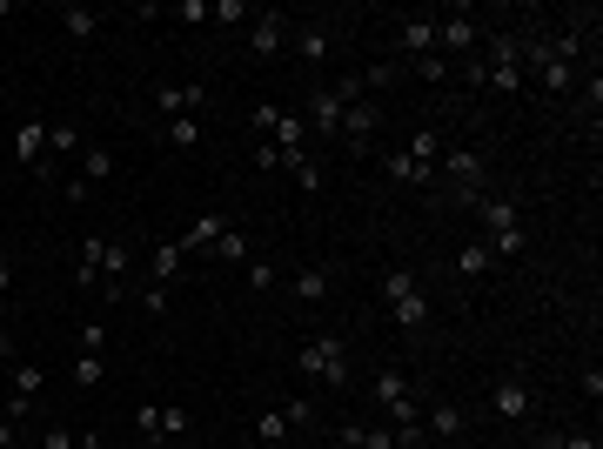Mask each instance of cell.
I'll list each match as a JSON object with an SVG mask.
<instances>
[{"instance_id": "7a4b0ae2", "label": "cell", "mask_w": 603, "mask_h": 449, "mask_svg": "<svg viewBox=\"0 0 603 449\" xmlns=\"http://www.w3.org/2000/svg\"><path fill=\"white\" fill-rule=\"evenodd\" d=\"M476 88H490V94H523L530 81H523V41L516 34H490V54L476 61Z\"/></svg>"}, {"instance_id": "7dc6e473", "label": "cell", "mask_w": 603, "mask_h": 449, "mask_svg": "<svg viewBox=\"0 0 603 449\" xmlns=\"http://www.w3.org/2000/svg\"><path fill=\"white\" fill-rule=\"evenodd\" d=\"M0 449H27V443H21V429L7 423V416H0Z\"/></svg>"}, {"instance_id": "8992f818", "label": "cell", "mask_w": 603, "mask_h": 449, "mask_svg": "<svg viewBox=\"0 0 603 449\" xmlns=\"http://www.w3.org/2000/svg\"><path fill=\"white\" fill-rule=\"evenodd\" d=\"M248 121H255V128H262V141H275V148H309V121H302V114H289V108H268V101H262Z\"/></svg>"}, {"instance_id": "cb8c5ba5", "label": "cell", "mask_w": 603, "mask_h": 449, "mask_svg": "<svg viewBox=\"0 0 603 449\" xmlns=\"http://www.w3.org/2000/svg\"><path fill=\"white\" fill-rule=\"evenodd\" d=\"M389 315H396V329L402 336H423V322H429V295H402V302H389Z\"/></svg>"}, {"instance_id": "bcb514c9", "label": "cell", "mask_w": 603, "mask_h": 449, "mask_svg": "<svg viewBox=\"0 0 603 449\" xmlns=\"http://www.w3.org/2000/svg\"><path fill=\"white\" fill-rule=\"evenodd\" d=\"M0 362H21V342H14V329H0Z\"/></svg>"}, {"instance_id": "d6986e66", "label": "cell", "mask_w": 603, "mask_h": 449, "mask_svg": "<svg viewBox=\"0 0 603 449\" xmlns=\"http://www.w3.org/2000/svg\"><path fill=\"white\" fill-rule=\"evenodd\" d=\"M382 175L396 181V188H423V181H436V168H423L416 155H402L396 148V155H382Z\"/></svg>"}, {"instance_id": "d590c367", "label": "cell", "mask_w": 603, "mask_h": 449, "mask_svg": "<svg viewBox=\"0 0 603 449\" xmlns=\"http://www.w3.org/2000/svg\"><path fill=\"white\" fill-rule=\"evenodd\" d=\"M208 21L235 27V21H255V7H248V0H215V7H208Z\"/></svg>"}, {"instance_id": "603a6c76", "label": "cell", "mask_w": 603, "mask_h": 449, "mask_svg": "<svg viewBox=\"0 0 603 449\" xmlns=\"http://www.w3.org/2000/svg\"><path fill=\"white\" fill-rule=\"evenodd\" d=\"M101 242L108 235H81V255H74V282L81 289H101Z\"/></svg>"}, {"instance_id": "e575fe53", "label": "cell", "mask_w": 603, "mask_h": 449, "mask_svg": "<svg viewBox=\"0 0 603 449\" xmlns=\"http://www.w3.org/2000/svg\"><path fill=\"white\" fill-rule=\"evenodd\" d=\"M215 255H222V262H235V269H248V235H242L235 222H228V235L215 242Z\"/></svg>"}, {"instance_id": "3957f363", "label": "cell", "mask_w": 603, "mask_h": 449, "mask_svg": "<svg viewBox=\"0 0 603 449\" xmlns=\"http://www.w3.org/2000/svg\"><path fill=\"white\" fill-rule=\"evenodd\" d=\"M295 369L309 382H322V389H349L356 382V369H349V342L342 336H309L302 349H295Z\"/></svg>"}, {"instance_id": "ee69618b", "label": "cell", "mask_w": 603, "mask_h": 449, "mask_svg": "<svg viewBox=\"0 0 603 449\" xmlns=\"http://www.w3.org/2000/svg\"><path fill=\"white\" fill-rule=\"evenodd\" d=\"M81 349H94V356H108V329H101V322H88V329H81Z\"/></svg>"}, {"instance_id": "6da1fadb", "label": "cell", "mask_w": 603, "mask_h": 449, "mask_svg": "<svg viewBox=\"0 0 603 449\" xmlns=\"http://www.w3.org/2000/svg\"><path fill=\"white\" fill-rule=\"evenodd\" d=\"M476 222H483V242H490V255L496 262H510V255H523V215H516V202L510 195H490V188H483V195H476Z\"/></svg>"}, {"instance_id": "836d02e7", "label": "cell", "mask_w": 603, "mask_h": 449, "mask_svg": "<svg viewBox=\"0 0 603 449\" xmlns=\"http://www.w3.org/2000/svg\"><path fill=\"white\" fill-rule=\"evenodd\" d=\"M255 436H262V443H289L295 429H289V416H282V409H262V416H255Z\"/></svg>"}, {"instance_id": "d4e9b609", "label": "cell", "mask_w": 603, "mask_h": 449, "mask_svg": "<svg viewBox=\"0 0 603 449\" xmlns=\"http://www.w3.org/2000/svg\"><path fill=\"white\" fill-rule=\"evenodd\" d=\"M161 141H168L175 155H195V148H201V121H195V114H175V121L161 128Z\"/></svg>"}, {"instance_id": "52a82bcc", "label": "cell", "mask_w": 603, "mask_h": 449, "mask_svg": "<svg viewBox=\"0 0 603 449\" xmlns=\"http://www.w3.org/2000/svg\"><path fill=\"white\" fill-rule=\"evenodd\" d=\"M134 423H141L148 443H181V436H188V409L181 403H141L134 409Z\"/></svg>"}, {"instance_id": "4dcf8cb0", "label": "cell", "mask_w": 603, "mask_h": 449, "mask_svg": "<svg viewBox=\"0 0 603 449\" xmlns=\"http://www.w3.org/2000/svg\"><path fill=\"white\" fill-rule=\"evenodd\" d=\"M108 175H114V155L101 148V141H88V148H81V181L94 188V181H108Z\"/></svg>"}, {"instance_id": "681fc988", "label": "cell", "mask_w": 603, "mask_h": 449, "mask_svg": "<svg viewBox=\"0 0 603 449\" xmlns=\"http://www.w3.org/2000/svg\"><path fill=\"white\" fill-rule=\"evenodd\" d=\"M14 289V255H7V248H0V295Z\"/></svg>"}, {"instance_id": "c3c4849f", "label": "cell", "mask_w": 603, "mask_h": 449, "mask_svg": "<svg viewBox=\"0 0 603 449\" xmlns=\"http://www.w3.org/2000/svg\"><path fill=\"white\" fill-rule=\"evenodd\" d=\"M41 449H74V429H47V443Z\"/></svg>"}, {"instance_id": "ac0fdd59", "label": "cell", "mask_w": 603, "mask_h": 449, "mask_svg": "<svg viewBox=\"0 0 603 449\" xmlns=\"http://www.w3.org/2000/svg\"><path fill=\"white\" fill-rule=\"evenodd\" d=\"M369 396H376V409L416 403V389H409V376H402V369H376V382H369Z\"/></svg>"}, {"instance_id": "4fadbf2b", "label": "cell", "mask_w": 603, "mask_h": 449, "mask_svg": "<svg viewBox=\"0 0 603 449\" xmlns=\"http://www.w3.org/2000/svg\"><path fill=\"white\" fill-rule=\"evenodd\" d=\"M222 235H228V215H195V222L175 235V248H181V255H201V248L222 242Z\"/></svg>"}, {"instance_id": "8d00e7d4", "label": "cell", "mask_w": 603, "mask_h": 449, "mask_svg": "<svg viewBox=\"0 0 603 449\" xmlns=\"http://www.w3.org/2000/svg\"><path fill=\"white\" fill-rule=\"evenodd\" d=\"M536 449H597V436H577V429H550V436H536Z\"/></svg>"}, {"instance_id": "5bb4252c", "label": "cell", "mask_w": 603, "mask_h": 449, "mask_svg": "<svg viewBox=\"0 0 603 449\" xmlns=\"http://www.w3.org/2000/svg\"><path fill=\"white\" fill-rule=\"evenodd\" d=\"M396 47H402V54H416V61H423V54H436V21L402 14V21H396Z\"/></svg>"}, {"instance_id": "7402d4cb", "label": "cell", "mask_w": 603, "mask_h": 449, "mask_svg": "<svg viewBox=\"0 0 603 449\" xmlns=\"http://www.w3.org/2000/svg\"><path fill=\"white\" fill-rule=\"evenodd\" d=\"M490 269H496V255H490V242H483V235L456 248V275H463V282H483Z\"/></svg>"}, {"instance_id": "f35d334b", "label": "cell", "mask_w": 603, "mask_h": 449, "mask_svg": "<svg viewBox=\"0 0 603 449\" xmlns=\"http://www.w3.org/2000/svg\"><path fill=\"white\" fill-rule=\"evenodd\" d=\"M242 275H248V289H262V295H268V289H282L275 262H255V255H248V269H242Z\"/></svg>"}, {"instance_id": "e0dca14e", "label": "cell", "mask_w": 603, "mask_h": 449, "mask_svg": "<svg viewBox=\"0 0 603 449\" xmlns=\"http://www.w3.org/2000/svg\"><path fill=\"white\" fill-rule=\"evenodd\" d=\"M201 94H208L201 81H168V88L155 94V108L168 114V121H175V114H195V108H201Z\"/></svg>"}, {"instance_id": "44dd1931", "label": "cell", "mask_w": 603, "mask_h": 449, "mask_svg": "<svg viewBox=\"0 0 603 449\" xmlns=\"http://www.w3.org/2000/svg\"><path fill=\"white\" fill-rule=\"evenodd\" d=\"M335 436H342L349 449H396L389 423H335Z\"/></svg>"}, {"instance_id": "1f68e13d", "label": "cell", "mask_w": 603, "mask_h": 449, "mask_svg": "<svg viewBox=\"0 0 603 449\" xmlns=\"http://www.w3.org/2000/svg\"><path fill=\"white\" fill-rule=\"evenodd\" d=\"M416 289H423V282H416V269H389V275L376 282L382 302H402V295H416Z\"/></svg>"}, {"instance_id": "f6af8a7d", "label": "cell", "mask_w": 603, "mask_h": 449, "mask_svg": "<svg viewBox=\"0 0 603 449\" xmlns=\"http://www.w3.org/2000/svg\"><path fill=\"white\" fill-rule=\"evenodd\" d=\"M141 309H148V315H168V289H161V282H155V289H141Z\"/></svg>"}, {"instance_id": "7bdbcfd3", "label": "cell", "mask_w": 603, "mask_h": 449, "mask_svg": "<svg viewBox=\"0 0 603 449\" xmlns=\"http://www.w3.org/2000/svg\"><path fill=\"white\" fill-rule=\"evenodd\" d=\"M282 416H289V429H309V423H315V409H309V396H289V409H282Z\"/></svg>"}, {"instance_id": "277c9868", "label": "cell", "mask_w": 603, "mask_h": 449, "mask_svg": "<svg viewBox=\"0 0 603 449\" xmlns=\"http://www.w3.org/2000/svg\"><path fill=\"white\" fill-rule=\"evenodd\" d=\"M349 101H362V74H342L335 88H315L309 94V135H315V128H322V135H342Z\"/></svg>"}, {"instance_id": "9a60e30c", "label": "cell", "mask_w": 603, "mask_h": 449, "mask_svg": "<svg viewBox=\"0 0 603 449\" xmlns=\"http://www.w3.org/2000/svg\"><path fill=\"white\" fill-rule=\"evenodd\" d=\"M423 429H429V436H443V443H456V436L469 429V409L463 403H429L423 409Z\"/></svg>"}, {"instance_id": "83f0119b", "label": "cell", "mask_w": 603, "mask_h": 449, "mask_svg": "<svg viewBox=\"0 0 603 449\" xmlns=\"http://www.w3.org/2000/svg\"><path fill=\"white\" fill-rule=\"evenodd\" d=\"M289 295H295V302H322V295H329V269H295L289 275Z\"/></svg>"}, {"instance_id": "30bf717a", "label": "cell", "mask_w": 603, "mask_h": 449, "mask_svg": "<svg viewBox=\"0 0 603 449\" xmlns=\"http://www.w3.org/2000/svg\"><path fill=\"white\" fill-rule=\"evenodd\" d=\"M490 409L503 416V423H530V416H536V396H530V382H523V376H503V382L490 389Z\"/></svg>"}, {"instance_id": "74e56055", "label": "cell", "mask_w": 603, "mask_h": 449, "mask_svg": "<svg viewBox=\"0 0 603 449\" xmlns=\"http://www.w3.org/2000/svg\"><path fill=\"white\" fill-rule=\"evenodd\" d=\"M396 81H402V68H396V61H376V68L362 74V94H382V88H396Z\"/></svg>"}, {"instance_id": "ffe728a7", "label": "cell", "mask_w": 603, "mask_h": 449, "mask_svg": "<svg viewBox=\"0 0 603 449\" xmlns=\"http://www.w3.org/2000/svg\"><path fill=\"white\" fill-rule=\"evenodd\" d=\"M54 21H61L67 41H94V34H101V14H94V7H74V0H67V7H54Z\"/></svg>"}, {"instance_id": "8fae6325", "label": "cell", "mask_w": 603, "mask_h": 449, "mask_svg": "<svg viewBox=\"0 0 603 449\" xmlns=\"http://www.w3.org/2000/svg\"><path fill=\"white\" fill-rule=\"evenodd\" d=\"M483 47V27L463 21V14H449V21H436V54H443L449 68H456V54H476Z\"/></svg>"}, {"instance_id": "d6a6232c", "label": "cell", "mask_w": 603, "mask_h": 449, "mask_svg": "<svg viewBox=\"0 0 603 449\" xmlns=\"http://www.w3.org/2000/svg\"><path fill=\"white\" fill-rule=\"evenodd\" d=\"M402 155H416V161H423V168H436V155H443V135H436V128H416Z\"/></svg>"}, {"instance_id": "b9f144b4", "label": "cell", "mask_w": 603, "mask_h": 449, "mask_svg": "<svg viewBox=\"0 0 603 449\" xmlns=\"http://www.w3.org/2000/svg\"><path fill=\"white\" fill-rule=\"evenodd\" d=\"M255 168H262V175H282V148H275V141H255Z\"/></svg>"}, {"instance_id": "ba28073f", "label": "cell", "mask_w": 603, "mask_h": 449, "mask_svg": "<svg viewBox=\"0 0 603 449\" xmlns=\"http://www.w3.org/2000/svg\"><path fill=\"white\" fill-rule=\"evenodd\" d=\"M41 389H47V369H41V362H27V356L7 362V423H14V416H21Z\"/></svg>"}, {"instance_id": "7c38bea8", "label": "cell", "mask_w": 603, "mask_h": 449, "mask_svg": "<svg viewBox=\"0 0 603 449\" xmlns=\"http://www.w3.org/2000/svg\"><path fill=\"white\" fill-rule=\"evenodd\" d=\"M382 128V114L376 101L362 94V101H349V114H342V141H349V155H369V135Z\"/></svg>"}, {"instance_id": "9c48e42d", "label": "cell", "mask_w": 603, "mask_h": 449, "mask_svg": "<svg viewBox=\"0 0 603 449\" xmlns=\"http://www.w3.org/2000/svg\"><path fill=\"white\" fill-rule=\"evenodd\" d=\"M128 269H134V248L121 242V235H108V242H101V295H108V302L128 295Z\"/></svg>"}, {"instance_id": "f1b7e54d", "label": "cell", "mask_w": 603, "mask_h": 449, "mask_svg": "<svg viewBox=\"0 0 603 449\" xmlns=\"http://www.w3.org/2000/svg\"><path fill=\"white\" fill-rule=\"evenodd\" d=\"M101 382H108V356L81 349V356H74V389H101Z\"/></svg>"}, {"instance_id": "f546056e", "label": "cell", "mask_w": 603, "mask_h": 449, "mask_svg": "<svg viewBox=\"0 0 603 449\" xmlns=\"http://www.w3.org/2000/svg\"><path fill=\"white\" fill-rule=\"evenodd\" d=\"M47 148H54V155H81V148H88V135H81L74 121H47Z\"/></svg>"}, {"instance_id": "f907efd6", "label": "cell", "mask_w": 603, "mask_h": 449, "mask_svg": "<svg viewBox=\"0 0 603 449\" xmlns=\"http://www.w3.org/2000/svg\"><path fill=\"white\" fill-rule=\"evenodd\" d=\"M74 449H108V443H101V436H74Z\"/></svg>"}, {"instance_id": "5b68a950", "label": "cell", "mask_w": 603, "mask_h": 449, "mask_svg": "<svg viewBox=\"0 0 603 449\" xmlns=\"http://www.w3.org/2000/svg\"><path fill=\"white\" fill-rule=\"evenodd\" d=\"M436 168H443V181L456 188V202H476L483 181H490V168H483L476 148H449V141H443V155H436Z\"/></svg>"}, {"instance_id": "484cf974", "label": "cell", "mask_w": 603, "mask_h": 449, "mask_svg": "<svg viewBox=\"0 0 603 449\" xmlns=\"http://www.w3.org/2000/svg\"><path fill=\"white\" fill-rule=\"evenodd\" d=\"M335 47V34L322 21H309V27H295V54H302V61H322V54H329Z\"/></svg>"}, {"instance_id": "ab89813d", "label": "cell", "mask_w": 603, "mask_h": 449, "mask_svg": "<svg viewBox=\"0 0 603 449\" xmlns=\"http://www.w3.org/2000/svg\"><path fill=\"white\" fill-rule=\"evenodd\" d=\"M389 436H396V449H423V443H429L423 416H416V423H396V429H389Z\"/></svg>"}, {"instance_id": "4316f807", "label": "cell", "mask_w": 603, "mask_h": 449, "mask_svg": "<svg viewBox=\"0 0 603 449\" xmlns=\"http://www.w3.org/2000/svg\"><path fill=\"white\" fill-rule=\"evenodd\" d=\"M148 269H155V282H161V289H168V282H175V275L188 269V255H181L175 242H155V255H148Z\"/></svg>"}, {"instance_id": "816d5d0a", "label": "cell", "mask_w": 603, "mask_h": 449, "mask_svg": "<svg viewBox=\"0 0 603 449\" xmlns=\"http://www.w3.org/2000/svg\"><path fill=\"white\" fill-rule=\"evenodd\" d=\"M148 449H168V443H148Z\"/></svg>"}, {"instance_id": "2e32d148", "label": "cell", "mask_w": 603, "mask_h": 449, "mask_svg": "<svg viewBox=\"0 0 603 449\" xmlns=\"http://www.w3.org/2000/svg\"><path fill=\"white\" fill-rule=\"evenodd\" d=\"M248 47H255V54H282V47H289V14H255Z\"/></svg>"}, {"instance_id": "60d3db41", "label": "cell", "mask_w": 603, "mask_h": 449, "mask_svg": "<svg viewBox=\"0 0 603 449\" xmlns=\"http://www.w3.org/2000/svg\"><path fill=\"white\" fill-rule=\"evenodd\" d=\"M416 74H423V81H456V68H449L443 54H423V61H416Z\"/></svg>"}]
</instances>
